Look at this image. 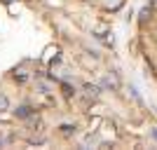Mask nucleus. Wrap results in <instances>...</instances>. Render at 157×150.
<instances>
[{"label":"nucleus","mask_w":157,"mask_h":150,"mask_svg":"<svg viewBox=\"0 0 157 150\" xmlns=\"http://www.w3.org/2000/svg\"><path fill=\"white\" fill-rule=\"evenodd\" d=\"M85 94H87V96H92V98H96L98 89H96V87H92V85H87V87H85Z\"/></svg>","instance_id":"obj_1"},{"label":"nucleus","mask_w":157,"mask_h":150,"mask_svg":"<svg viewBox=\"0 0 157 150\" xmlns=\"http://www.w3.org/2000/svg\"><path fill=\"white\" fill-rule=\"evenodd\" d=\"M17 115H19V117H28V115H31V108H28V106H21L19 110H17Z\"/></svg>","instance_id":"obj_2"},{"label":"nucleus","mask_w":157,"mask_h":150,"mask_svg":"<svg viewBox=\"0 0 157 150\" xmlns=\"http://www.w3.org/2000/svg\"><path fill=\"white\" fill-rule=\"evenodd\" d=\"M5 108H7V98L0 96V110H5Z\"/></svg>","instance_id":"obj_3"}]
</instances>
